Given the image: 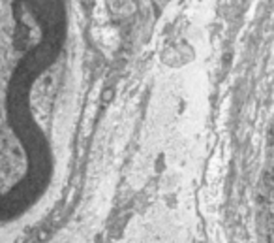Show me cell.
<instances>
[{"label": "cell", "instance_id": "6da1fadb", "mask_svg": "<svg viewBox=\"0 0 274 243\" xmlns=\"http://www.w3.org/2000/svg\"><path fill=\"white\" fill-rule=\"evenodd\" d=\"M69 0H0V226L28 215L57 172L40 87L64 58Z\"/></svg>", "mask_w": 274, "mask_h": 243}]
</instances>
